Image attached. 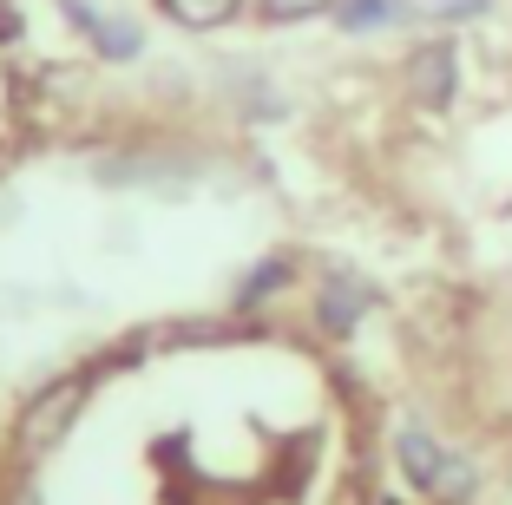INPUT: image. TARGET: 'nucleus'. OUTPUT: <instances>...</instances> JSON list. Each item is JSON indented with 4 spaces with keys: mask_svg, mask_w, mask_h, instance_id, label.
Masks as SVG:
<instances>
[{
    "mask_svg": "<svg viewBox=\"0 0 512 505\" xmlns=\"http://www.w3.org/2000/svg\"><path fill=\"white\" fill-rule=\"evenodd\" d=\"M60 14L99 66H138L151 53V27L132 0H60Z\"/></svg>",
    "mask_w": 512,
    "mask_h": 505,
    "instance_id": "f257e3e1",
    "label": "nucleus"
},
{
    "mask_svg": "<svg viewBox=\"0 0 512 505\" xmlns=\"http://www.w3.org/2000/svg\"><path fill=\"white\" fill-rule=\"evenodd\" d=\"M394 460H401L407 486L427 492V499H440V505H467L473 486H480V473H473L460 453H447V446H440L427 427H414V420L394 433Z\"/></svg>",
    "mask_w": 512,
    "mask_h": 505,
    "instance_id": "f03ea898",
    "label": "nucleus"
},
{
    "mask_svg": "<svg viewBox=\"0 0 512 505\" xmlns=\"http://www.w3.org/2000/svg\"><path fill=\"white\" fill-rule=\"evenodd\" d=\"M99 184H119V191H191L197 158L184 145H119L99 151Z\"/></svg>",
    "mask_w": 512,
    "mask_h": 505,
    "instance_id": "7ed1b4c3",
    "label": "nucleus"
},
{
    "mask_svg": "<svg viewBox=\"0 0 512 505\" xmlns=\"http://www.w3.org/2000/svg\"><path fill=\"white\" fill-rule=\"evenodd\" d=\"M401 92L421 112H447L453 92H460V40L453 33H414L401 60Z\"/></svg>",
    "mask_w": 512,
    "mask_h": 505,
    "instance_id": "20e7f679",
    "label": "nucleus"
},
{
    "mask_svg": "<svg viewBox=\"0 0 512 505\" xmlns=\"http://www.w3.org/2000/svg\"><path fill=\"white\" fill-rule=\"evenodd\" d=\"M211 92L230 105V112H237V119H250V125H270V119H283V112H289L283 79H276L263 60H250V53H230V60H217V66H211Z\"/></svg>",
    "mask_w": 512,
    "mask_h": 505,
    "instance_id": "39448f33",
    "label": "nucleus"
},
{
    "mask_svg": "<svg viewBox=\"0 0 512 505\" xmlns=\"http://www.w3.org/2000/svg\"><path fill=\"white\" fill-rule=\"evenodd\" d=\"M79 407H86V381H79V374H66V381H46L40 394L20 407V453H46V446H53V440H60V433L79 420Z\"/></svg>",
    "mask_w": 512,
    "mask_h": 505,
    "instance_id": "423d86ee",
    "label": "nucleus"
},
{
    "mask_svg": "<svg viewBox=\"0 0 512 505\" xmlns=\"http://www.w3.org/2000/svg\"><path fill=\"white\" fill-rule=\"evenodd\" d=\"M329 27L342 40H388V33H421V20H414V0H342Z\"/></svg>",
    "mask_w": 512,
    "mask_h": 505,
    "instance_id": "0eeeda50",
    "label": "nucleus"
},
{
    "mask_svg": "<svg viewBox=\"0 0 512 505\" xmlns=\"http://www.w3.org/2000/svg\"><path fill=\"white\" fill-rule=\"evenodd\" d=\"M368 309H375V283H362V276L329 269V276L316 283V322L329 328V335H348V328L362 322Z\"/></svg>",
    "mask_w": 512,
    "mask_h": 505,
    "instance_id": "6e6552de",
    "label": "nucleus"
},
{
    "mask_svg": "<svg viewBox=\"0 0 512 505\" xmlns=\"http://www.w3.org/2000/svg\"><path fill=\"white\" fill-rule=\"evenodd\" d=\"M151 14L165 20V27L191 33V40H211V33L237 27L250 14V0H151Z\"/></svg>",
    "mask_w": 512,
    "mask_h": 505,
    "instance_id": "1a4fd4ad",
    "label": "nucleus"
},
{
    "mask_svg": "<svg viewBox=\"0 0 512 505\" xmlns=\"http://www.w3.org/2000/svg\"><path fill=\"white\" fill-rule=\"evenodd\" d=\"M342 0H250V14L263 27H309V20H329Z\"/></svg>",
    "mask_w": 512,
    "mask_h": 505,
    "instance_id": "9d476101",
    "label": "nucleus"
},
{
    "mask_svg": "<svg viewBox=\"0 0 512 505\" xmlns=\"http://www.w3.org/2000/svg\"><path fill=\"white\" fill-rule=\"evenodd\" d=\"M289 276H296V263H289V256H270V263H256L250 276H243V289H237V309H256V302L276 296Z\"/></svg>",
    "mask_w": 512,
    "mask_h": 505,
    "instance_id": "9b49d317",
    "label": "nucleus"
}]
</instances>
